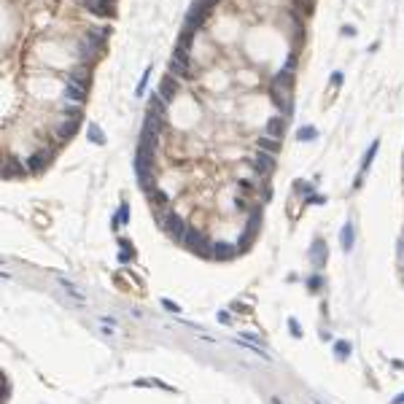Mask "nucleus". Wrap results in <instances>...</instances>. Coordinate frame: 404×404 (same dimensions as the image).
I'll use <instances>...</instances> for the list:
<instances>
[{
    "label": "nucleus",
    "mask_w": 404,
    "mask_h": 404,
    "mask_svg": "<svg viewBox=\"0 0 404 404\" xmlns=\"http://www.w3.org/2000/svg\"><path fill=\"white\" fill-rule=\"evenodd\" d=\"M156 224L162 227L165 232H167V237L170 240H175V243H184V237H186V221L180 218L178 213H173V210H167V213H162V216H156Z\"/></svg>",
    "instance_id": "f257e3e1"
},
{
    "label": "nucleus",
    "mask_w": 404,
    "mask_h": 404,
    "mask_svg": "<svg viewBox=\"0 0 404 404\" xmlns=\"http://www.w3.org/2000/svg\"><path fill=\"white\" fill-rule=\"evenodd\" d=\"M184 246H186L189 251L199 253V256H208V259H213V243H210V240L205 237V232H202V229H197V227H189V229H186Z\"/></svg>",
    "instance_id": "f03ea898"
},
{
    "label": "nucleus",
    "mask_w": 404,
    "mask_h": 404,
    "mask_svg": "<svg viewBox=\"0 0 404 404\" xmlns=\"http://www.w3.org/2000/svg\"><path fill=\"white\" fill-rule=\"evenodd\" d=\"M208 14H210V3H205V0H197V3L189 8L186 19H184V30H189V33H197V30L205 25Z\"/></svg>",
    "instance_id": "7ed1b4c3"
},
{
    "label": "nucleus",
    "mask_w": 404,
    "mask_h": 404,
    "mask_svg": "<svg viewBox=\"0 0 404 404\" xmlns=\"http://www.w3.org/2000/svg\"><path fill=\"white\" fill-rule=\"evenodd\" d=\"M248 165H251V170H253V173H256L259 178H270V175H272V170H275V154L259 151L256 156H251V159H248Z\"/></svg>",
    "instance_id": "20e7f679"
},
{
    "label": "nucleus",
    "mask_w": 404,
    "mask_h": 404,
    "mask_svg": "<svg viewBox=\"0 0 404 404\" xmlns=\"http://www.w3.org/2000/svg\"><path fill=\"white\" fill-rule=\"evenodd\" d=\"M148 194V202H151V210H154V216H162V213H167V194L162 189H148L146 191Z\"/></svg>",
    "instance_id": "39448f33"
},
{
    "label": "nucleus",
    "mask_w": 404,
    "mask_h": 404,
    "mask_svg": "<svg viewBox=\"0 0 404 404\" xmlns=\"http://www.w3.org/2000/svg\"><path fill=\"white\" fill-rule=\"evenodd\" d=\"M65 100L76 103V105H84V100H87V87H81V84H76V81H65Z\"/></svg>",
    "instance_id": "423d86ee"
},
{
    "label": "nucleus",
    "mask_w": 404,
    "mask_h": 404,
    "mask_svg": "<svg viewBox=\"0 0 404 404\" xmlns=\"http://www.w3.org/2000/svg\"><path fill=\"white\" fill-rule=\"evenodd\" d=\"M175 94H178V78H173V76H165L162 78V84H159V97H162L167 105L175 100Z\"/></svg>",
    "instance_id": "0eeeda50"
},
{
    "label": "nucleus",
    "mask_w": 404,
    "mask_h": 404,
    "mask_svg": "<svg viewBox=\"0 0 404 404\" xmlns=\"http://www.w3.org/2000/svg\"><path fill=\"white\" fill-rule=\"evenodd\" d=\"M49 162H51V151H35L33 156L27 159V167H30V173H44V167H49Z\"/></svg>",
    "instance_id": "6e6552de"
},
{
    "label": "nucleus",
    "mask_w": 404,
    "mask_h": 404,
    "mask_svg": "<svg viewBox=\"0 0 404 404\" xmlns=\"http://www.w3.org/2000/svg\"><path fill=\"white\" fill-rule=\"evenodd\" d=\"M339 246H342V251H353L356 246V227H353V221H345V227L339 229Z\"/></svg>",
    "instance_id": "1a4fd4ad"
},
{
    "label": "nucleus",
    "mask_w": 404,
    "mask_h": 404,
    "mask_svg": "<svg viewBox=\"0 0 404 404\" xmlns=\"http://www.w3.org/2000/svg\"><path fill=\"white\" fill-rule=\"evenodd\" d=\"M326 256H329L326 243H324V240H315L313 246H310V261H313V267H315V270H321L324 264H326Z\"/></svg>",
    "instance_id": "9d476101"
},
{
    "label": "nucleus",
    "mask_w": 404,
    "mask_h": 404,
    "mask_svg": "<svg viewBox=\"0 0 404 404\" xmlns=\"http://www.w3.org/2000/svg\"><path fill=\"white\" fill-rule=\"evenodd\" d=\"M237 253H240L237 246H232V243H213V259H218V261H229Z\"/></svg>",
    "instance_id": "9b49d317"
},
{
    "label": "nucleus",
    "mask_w": 404,
    "mask_h": 404,
    "mask_svg": "<svg viewBox=\"0 0 404 404\" xmlns=\"http://www.w3.org/2000/svg\"><path fill=\"white\" fill-rule=\"evenodd\" d=\"M30 173V167L27 165H19L14 156H8L6 159V167H3V178H25Z\"/></svg>",
    "instance_id": "f8f14e48"
},
{
    "label": "nucleus",
    "mask_w": 404,
    "mask_h": 404,
    "mask_svg": "<svg viewBox=\"0 0 404 404\" xmlns=\"http://www.w3.org/2000/svg\"><path fill=\"white\" fill-rule=\"evenodd\" d=\"M264 130H267V137H275V140H280V137H283V130H286V116H272Z\"/></svg>",
    "instance_id": "ddd939ff"
},
{
    "label": "nucleus",
    "mask_w": 404,
    "mask_h": 404,
    "mask_svg": "<svg viewBox=\"0 0 404 404\" xmlns=\"http://www.w3.org/2000/svg\"><path fill=\"white\" fill-rule=\"evenodd\" d=\"M377 151H380V140H375V143H372V146H369V151L364 154V162H361V170H358V178H356V189L361 186V175H364L367 170L372 167V162H375V154H377Z\"/></svg>",
    "instance_id": "4468645a"
},
{
    "label": "nucleus",
    "mask_w": 404,
    "mask_h": 404,
    "mask_svg": "<svg viewBox=\"0 0 404 404\" xmlns=\"http://www.w3.org/2000/svg\"><path fill=\"white\" fill-rule=\"evenodd\" d=\"M59 286L65 289V294L70 296L73 302H78V305H87V294H84L76 283H70V280H65V278H59Z\"/></svg>",
    "instance_id": "2eb2a0df"
},
{
    "label": "nucleus",
    "mask_w": 404,
    "mask_h": 404,
    "mask_svg": "<svg viewBox=\"0 0 404 404\" xmlns=\"http://www.w3.org/2000/svg\"><path fill=\"white\" fill-rule=\"evenodd\" d=\"M68 81H76V84H81V87H89V65L78 62V65L68 73Z\"/></svg>",
    "instance_id": "dca6fc26"
},
{
    "label": "nucleus",
    "mask_w": 404,
    "mask_h": 404,
    "mask_svg": "<svg viewBox=\"0 0 404 404\" xmlns=\"http://www.w3.org/2000/svg\"><path fill=\"white\" fill-rule=\"evenodd\" d=\"M87 6H89V11L94 14H103V16H111L113 14V0H87Z\"/></svg>",
    "instance_id": "f3484780"
},
{
    "label": "nucleus",
    "mask_w": 404,
    "mask_h": 404,
    "mask_svg": "<svg viewBox=\"0 0 404 404\" xmlns=\"http://www.w3.org/2000/svg\"><path fill=\"white\" fill-rule=\"evenodd\" d=\"M76 130H78V119H70V122L65 119L57 127V137H59V140H68V137L76 135Z\"/></svg>",
    "instance_id": "a211bd4d"
},
{
    "label": "nucleus",
    "mask_w": 404,
    "mask_h": 404,
    "mask_svg": "<svg viewBox=\"0 0 404 404\" xmlns=\"http://www.w3.org/2000/svg\"><path fill=\"white\" fill-rule=\"evenodd\" d=\"M256 146H259V151H267V154H278L280 151V140H275V137H259Z\"/></svg>",
    "instance_id": "6ab92c4d"
},
{
    "label": "nucleus",
    "mask_w": 404,
    "mask_h": 404,
    "mask_svg": "<svg viewBox=\"0 0 404 404\" xmlns=\"http://www.w3.org/2000/svg\"><path fill=\"white\" fill-rule=\"evenodd\" d=\"M127 221H130V205H127V202H122L119 210H116V216L111 218V224H113V227H124Z\"/></svg>",
    "instance_id": "aec40b11"
},
{
    "label": "nucleus",
    "mask_w": 404,
    "mask_h": 404,
    "mask_svg": "<svg viewBox=\"0 0 404 404\" xmlns=\"http://www.w3.org/2000/svg\"><path fill=\"white\" fill-rule=\"evenodd\" d=\"M318 137V130L313 124H307V127H299V130H296V140H302V143H313Z\"/></svg>",
    "instance_id": "412c9836"
},
{
    "label": "nucleus",
    "mask_w": 404,
    "mask_h": 404,
    "mask_svg": "<svg viewBox=\"0 0 404 404\" xmlns=\"http://www.w3.org/2000/svg\"><path fill=\"white\" fill-rule=\"evenodd\" d=\"M87 137H89L94 146H103V143H105V135H103V130H100V124H94V122H89V127H87Z\"/></svg>",
    "instance_id": "4be33fe9"
},
{
    "label": "nucleus",
    "mask_w": 404,
    "mask_h": 404,
    "mask_svg": "<svg viewBox=\"0 0 404 404\" xmlns=\"http://www.w3.org/2000/svg\"><path fill=\"white\" fill-rule=\"evenodd\" d=\"M350 350H353V348H350L348 339H337V342H334V353H337L339 361H348L350 358Z\"/></svg>",
    "instance_id": "5701e85b"
},
{
    "label": "nucleus",
    "mask_w": 404,
    "mask_h": 404,
    "mask_svg": "<svg viewBox=\"0 0 404 404\" xmlns=\"http://www.w3.org/2000/svg\"><path fill=\"white\" fill-rule=\"evenodd\" d=\"M237 189H240L243 197H251L253 191H256V184H253V180H237Z\"/></svg>",
    "instance_id": "b1692460"
},
{
    "label": "nucleus",
    "mask_w": 404,
    "mask_h": 404,
    "mask_svg": "<svg viewBox=\"0 0 404 404\" xmlns=\"http://www.w3.org/2000/svg\"><path fill=\"white\" fill-rule=\"evenodd\" d=\"M151 73H154L151 68H146V73L140 76V81H137V89H135V94H143V92H146V87H148V78H151Z\"/></svg>",
    "instance_id": "393cba45"
},
{
    "label": "nucleus",
    "mask_w": 404,
    "mask_h": 404,
    "mask_svg": "<svg viewBox=\"0 0 404 404\" xmlns=\"http://www.w3.org/2000/svg\"><path fill=\"white\" fill-rule=\"evenodd\" d=\"M294 191H296V194H302V197H313V186L310 184H302V180H296V184H294Z\"/></svg>",
    "instance_id": "a878e982"
},
{
    "label": "nucleus",
    "mask_w": 404,
    "mask_h": 404,
    "mask_svg": "<svg viewBox=\"0 0 404 404\" xmlns=\"http://www.w3.org/2000/svg\"><path fill=\"white\" fill-rule=\"evenodd\" d=\"M321 283H324V280H321V275H310V278H307V286H310V291H318V289H321Z\"/></svg>",
    "instance_id": "bb28decb"
},
{
    "label": "nucleus",
    "mask_w": 404,
    "mask_h": 404,
    "mask_svg": "<svg viewBox=\"0 0 404 404\" xmlns=\"http://www.w3.org/2000/svg\"><path fill=\"white\" fill-rule=\"evenodd\" d=\"M289 326H291L294 337H302V329H299V324H296V318H289Z\"/></svg>",
    "instance_id": "cd10ccee"
},
{
    "label": "nucleus",
    "mask_w": 404,
    "mask_h": 404,
    "mask_svg": "<svg viewBox=\"0 0 404 404\" xmlns=\"http://www.w3.org/2000/svg\"><path fill=\"white\" fill-rule=\"evenodd\" d=\"M162 305L167 307V310H170V313H178V310H180V307H178V305H175L173 299H162Z\"/></svg>",
    "instance_id": "c85d7f7f"
},
{
    "label": "nucleus",
    "mask_w": 404,
    "mask_h": 404,
    "mask_svg": "<svg viewBox=\"0 0 404 404\" xmlns=\"http://www.w3.org/2000/svg\"><path fill=\"white\" fill-rule=\"evenodd\" d=\"M342 78H345V76H342V73H339V70H337V73H334V76H332V87L337 89V87H339V84H342Z\"/></svg>",
    "instance_id": "c756f323"
},
{
    "label": "nucleus",
    "mask_w": 404,
    "mask_h": 404,
    "mask_svg": "<svg viewBox=\"0 0 404 404\" xmlns=\"http://www.w3.org/2000/svg\"><path fill=\"white\" fill-rule=\"evenodd\" d=\"M119 248H122V251H127V253H135V251H132V243H130V240H119Z\"/></svg>",
    "instance_id": "7c9ffc66"
},
{
    "label": "nucleus",
    "mask_w": 404,
    "mask_h": 404,
    "mask_svg": "<svg viewBox=\"0 0 404 404\" xmlns=\"http://www.w3.org/2000/svg\"><path fill=\"white\" fill-rule=\"evenodd\" d=\"M132 256H135V253H127V251H122V253H119V261H122V264H130V261H132Z\"/></svg>",
    "instance_id": "2f4dec72"
},
{
    "label": "nucleus",
    "mask_w": 404,
    "mask_h": 404,
    "mask_svg": "<svg viewBox=\"0 0 404 404\" xmlns=\"http://www.w3.org/2000/svg\"><path fill=\"white\" fill-rule=\"evenodd\" d=\"M307 202H310V205H324V197H318V194H313V197H307Z\"/></svg>",
    "instance_id": "473e14b6"
},
{
    "label": "nucleus",
    "mask_w": 404,
    "mask_h": 404,
    "mask_svg": "<svg viewBox=\"0 0 404 404\" xmlns=\"http://www.w3.org/2000/svg\"><path fill=\"white\" fill-rule=\"evenodd\" d=\"M342 35H350V38H353V35H356V27H350V25L342 27Z\"/></svg>",
    "instance_id": "72a5a7b5"
},
{
    "label": "nucleus",
    "mask_w": 404,
    "mask_h": 404,
    "mask_svg": "<svg viewBox=\"0 0 404 404\" xmlns=\"http://www.w3.org/2000/svg\"><path fill=\"white\" fill-rule=\"evenodd\" d=\"M399 256H401V259H404V237H401V240H399Z\"/></svg>",
    "instance_id": "f704fd0d"
},
{
    "label": "nucleus",
    "mask_w": 404,
    "mask_h": 404,
    "mask_svg": "<svg viewBox=\"0 0 404 404\" xmlns=\"http://www.w3.org/2000/svg\"><path fill=\"white\" fill-rule=\"evenodd\" d=\"M393 404H404V393H399V396L393 399Z\"/></svg>",
    "instance_id": "c9c22d12"
},
{
    "label": "nucleus",
    "mask_w": 404,
    "mask_h": 404,
    "mask_svg": "<svg viewBox=\"0 0 404 404\" xmlns=\"http://www.w3.org/2000/svg\"><path fill=\"white\" fill-rule=\"evenodd\" d=\"M270 404H280V399H278V396H272V399H270Z\"/></svg>",
    "instance_id": "e433bc0d"
},
{
    "label": "nucleus",
    "mask_w": 404,
    "mask_h": 404,
    "mask_svg": "<svg viewBox=\"0 0 404 404\" xmlns=\"http://www.w3.org/2000/svg\"><path fill=\"white\" fill-rule=\"evenodd\" d=\"M313 404H324V401H321V399H315V396H313Z\"/></svg>",
    "instance_id": "4c0bfd02"
},
{
    "label": "nucleus",
    "mask_w": 404,
    "mask_h": 404,
    "mask_svg": "<svg viewBox=\"0 0 404 404\" xmlns=\"http://www.w3.org/2000/svg\"><path fill=\"white\" fill-rule=\"evenodd\" d=\"M205 3H210V6H213V3H218V0H205Z\"/></svg>",
    "instance_id": "58836bf2"
}]
</instances>
